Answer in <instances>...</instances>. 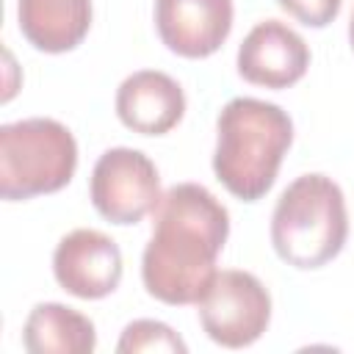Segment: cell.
Segmentation results:
<instances>
[{"instance_id": "1", "label": "cell", "mask_w": 354, "mask_h": 354, "mask_svg": "<svg viewBox=\"0 0 354 354\" xmlns=\"http://www.w3.org/2000/svg\"><path fill=\"white\" fill-rule=\"evenodd\" d=\"M152 213L155 227L141 257L144 288L163 304H196L216 277L230 213L199 183L171 185Z\"/></svg>"}, {"instance_id": "2", "label": "cell", "mask_w": 354, "mask_h": 354, "mask_svg": "<svg viewBox=\"0 0 354 354\" xmlns=\"http://www.w3.org/2000/svg\"><path fill=\"white\" fill-rule=\"evenodd\" d=\"M216 130V177L232 196L257 202L274 185L279 163L293 141L290 116L274 102L235 97L221 108Z\"/></svg>"}, {"instance_id": "3", "label": "cell", "mask_w": 354, "mask_h": 354, "mask_svg": "<svg viewBox=\"0 0 354 354\" xmlns=\"http://www.w3.org/2000/svg\"><path fill=\"white\" fill-rule=\"evenodd\" d=\"M348 235L346 199L326 174L296 177L271 216L274 252L293 268H321L335 260Z\"/></svg>"}, {"instance_id": "4", "label": "cell", "mask_w": 354, "mask_h": 354, "mask_svg": "<svg viewBox=\"0 0 354 354\" xmlns=\"http://www.w3.org/2000/svg\"><path fill=\"white\" fill-rule=\"evenodd\" d=\"M77 166L75 136L55 119L33 116L0 127V196L8 202L61 191Z\"/></svg>"}, {"instance_id": "5", "label": "cell", "mask_w": 354, "mask_h": 354, "mask_svg": "<svg viewBox=\"0 0 354 354\" xmlns=\"http://www.w3.org/2000/svg\"><path fill=\"white\" fill-rule=\"evenodd\" d=\"M199 321L207 337L224 348L252 346L268 326L271 296L249 271H216L196 301Z\"/></svg>"}, {"instance_id": "6", "label": "cell", "mask_w": 354, "mask_h": 354, "mask_svg": "<svg viewBox=\"0 0 354 354\" xmlns=\"http://www.w3.org/2000/svg\"><path fill=\"white\" fill-rule=\"evenodd\" d=\"M160 177L155 163L130 147H113L100 155L91 171V205L113 224H136L160 202Z\"/></svg>"}, {"instance_id": "7", "label": "cell", "mask_w": 354, "mask_h": 354, "mask_svg": "<svg viewBox=\"0 0 354 354\" xmlns=\"http://www.w3.org/2000/svg\"><path fill=\"white\" fill-rule=\"evenodd\" d=\"M58 285L77 299H102L122 279V252L113 238L100 230H72L53 254Z\"/></svg>"}, {"instance_id": "8", "label": "cell", "mask_w": 354, "mask_h": 354, "mask_svg": "<svg viewBox=\"0 0 354 354\" xmlns=\"http://www.w3.org/2000/svg\"><path fill=\"white\" fill-rule=\"evenodd\" d=\"M307 66V41L279 19L257 22L238 47V72L254 86L288 88L304 77Z\"/></svg>"}, {"instance_id": "9", "label": "cell", "mask_w": 354, "mask_h": 354, "mask_svg": "<svg viewBox=\"0 0 354 354\" xmlns=\"http://www.w3.org/2000/svg\"><path fill=\"white\" fill-rule=\"evenodd\" d=\"M155 28L171 53L207 58L232 30V0H155Z\"/></svg>"}, {"instance_id": "10", "label": "cell", "mask_w": 354, "mask_h": 354, "mask_svg": "<svg viewBox=\"0 0 354 354\" xmlns=\"http://www.w3.org/2000/svg\"><path fill=\"white\" fill-rule=\"evenodd\" d=\"M116 113L133 133L163 136L183 119L185 94L166 72L141 69L122 80L116 91Z\"/></svg>"}, {"instance_id": "11", "label": "cell", "mask_w": 354, "mask_h": 354, "mask_svg": "<svg viewBox=\"0 0 354 354\" xmlns=\"http://www.w3.org/2000/svg\"><path fill=\"white\" fill-rule=\"evenodd\" d=\"M19 30L44 53H66L91 25V0H19Z\"/></svg>"}, {"instance_id": "12", "label": "cell", "mask_w": 354, "mask_h": 354, "mask_svg": "<svg viewBox=\"0 0 354 354\" xmlns=\"http://www.w3.org/2000/svg\"><path fill=\"white\" fill-rule=\"evenodd\" d=\"M22 343L30 354H91L97 332L83 313L58 301H44L30 310Z\"/></svg>"}, {"instance_id": "13", "label": "cell", "mask_w": 354, "mask_h": 354, "mask_svg": "<svg viewBox=\"0 0 354 354\" xmlns=\"http://www.w3.org/2000/svg\"><path fill=\"white\" fill-rule=\"evenodd\" d=\"M116 351L119 354H138V351H177V354H185L188 346L163 321L141 318V321H133V324L124 326V332L116 343Z\"/></svg>"}, {"instance_id": "14", "label": "cell", "mask_w": 354, "mask_h": 354, "mask_svg": "<svg viewBox=\"0 0 354 354\" xmlns=\"http://www.w3.org/2000/svg\"><path fill=\"white\" fill-rule=\"evenodd\" d=\"M279 8H285L290 17H296L299 22L310 25V28H324L329 25L337 14L343 0H277Z\"/></svg>"}, {"instance_id": "15", "label": "cell", "mask_w": 354, "mask_h": 354, "mask_svg": "<svg viewBox=\"0 0 354 354\" xmlns=\"http://www.w3.org/2000/svg\"><path fill=\"white\" fill-rule=\"evenodd\" d=\"M348 41H351V50H354V11H351V22H348Z\"/></svg>"}]
</instances>
